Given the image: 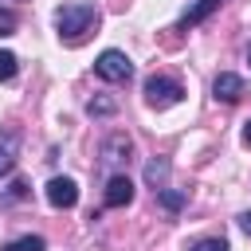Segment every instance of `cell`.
<instances>
[{"mask_svg":"<svg viewBox=\"0 0 251 251\" xmlns=\"http://www.w3.org/2000/svg\"><path fill=\"white\" fill-rule=\"evenodd\" d=\"M16 71H20V63H16V55H12V51H0V82H8V78H16Z\"/></svg>","mask_w":251,"mask_h":251,"instance_id":"5bb4252c","label":"cell"},{"mask_svg":"<svg viewBox=\"0 0 251 251\" xmlns=\"http://www.w3.org/2000/svg\"><path fill=\"white\" fill-rule=\"evenodd\" d=\"M47 204L51 208H75L78 204V184L71 176H51L47 180Z\"/></svg>","mask_w":251,"mask_h":251,"instance_id":"5b68a950","label":"cell"},{"mask_svg":"<svg viewBox=\"0 0 251 251\" xmlns=\"http://www.w3.org/2000/svg\"><path fill=\"white\" fill-rule=\"evenodd\" d=\"M86 110H90V114H114V102H110V98H94Z\"/></svg>","mask_w":251,"mask_h":251,"instance_id":"2e32d148","label":"cell"},{"mask_svg":"<svg viewBox=\"0 0 251 251\" xmlns=\"http://www.w3.org/2000/svg\"><path fill=\"white\" fill-rule=\"evenodd\" d=\"M129 200H133V180L126 173H114L106 180V208H126Z\"/></svg>","mask_w":251,"mask_h":251,"instance_id":"8992f818","label":"cell"},{"mask_svg":"<svg viewBox=\"0 0 251 251\" xmlns=\"http://www.w3.org/2000/svg\"><path fill=\"white\" fill-rule=\"evenodd\" d=\"M98 27V8L86 4V0H75V4H59L55 8V31L67 47H78L90 39V31Z\"/></svg>","mask_w":251,"mask_h":251,"instance_id":"6da1fadb","label":"cell"},{"mask_svg":"<svg viewBox=\"0 0 251 251\" xmlns=\"http://www.w3.org/2000/svg\"><path fill=\"white\" fill-rule=\"evenodd\" d=\"M0 251H47V243H43L39 235H20V239H12V243H4Z\"/></svg>","mask_w":251,"mask_h":251,"instance_id":"7c38bea8","label":"cell"},{"mask_svg":"<svg viewBox=\"0 0 251 251\" xmlns=\"http://www.w3.org/2000/svg\"><path fill=\"white\" fill-rule=\"evenodd\" d=\"M129 153H133V141L126 133H114L102 145V165H122V161H129Z\"/></svg>","mask_w":251,"mask_h":251,"instance_id":"52a82bcc","label":"cell"},{"mask_svg":"<svg viewBox=\"0 0 251 251\" xmlns=\"http://www.w3.org/2000/svg\"><path fill=\"white\" fill-rule=\"evenodd\" d=\"M243 94H247V82H243L239 75H231V71L216 75V82H212V98H216V102H224V106H235Z\"/></svg>","mask_w":251,"mask_h":251,"instance_id":"277c9868","label":"cell"},{"mask_svg":"<svg viewBox=\"0 0 251 251\" xmlns=\"http://www.w3.org/2000/svg\"><path fill=\"white\" fill-rule=\"evenodd\" d=\"M157 200H161V208H165V212H180V208L188 204V196H184V192H176V188H169V184H165V188H157Z\"/></svg>","mask_w":251,"mask_h":251,"instance_id":"8fae6325","label":"cell"},{"mask_svg":"<svg viewBox=\"0 0 251 251\" xmlns=\"http://www.w3.org/2000/svg\"><path fill=\"white\" fill-rule=\"evenodd\" d=\"M239 227H243V235H251V212H243V216H239Z\"/></svg>","mask_w":251,"mask_h":251,"instance_id":"ac0fdd59","label":"cell"},{"mask_svg":"<svg viewBox=\"0 0 251 251\" xmlns=\"http://www.w3.org/2000/svg\"><path fill=\"white\" fill-rule=\"evenodd\" d=\"M20 27V20H16V12H8V8H0V35H12Z\"/></svg>","mask_w":251,"mask_h":251,"instance_id":"9a60e30c","label":"cell"},{"mask_svg":"<svg viewBox=\"0 0 251 251\" xmlns=\"http://www.w3.org/2000/svg\"><path fill=\"white\" fill-rule=\"evenodd\" d=\"M243 145H247V149H251V118H247V122H243Z\"/></svg>","mask_w":251,"mask_h":251,"instance_id":"d6986e66","label":"cell"},{"mask_svg":"<svg viewBox=\"0 0 251 251\" xmlns=\"http://www.w3.org/2000/svg\"><path fill=\"white\" fill-rule=\"evenodd\" d=\"M180 98H184V86L176 78H165V75H149L145 78V102L149 106L165 110V106H176Z\"/></svg>","mask_w":251,"mask_h":251,"instance_id":"3957f363","label":"cell"},{"mask_svg":"<svg viewBox=\"0 0 251 251\" xmlns=\"http://www.w3.org/2000/svg\"><path fill=\"white\" fill-rule=\"evenodd\" d=\"M220 4H224V0H196V4H192V8H188V12L180 16V20H176V27H173V31H188V27L204 24V20H208V16H212V12L220 8Z\"/></svg>","mask_w":251,"mask_h":251,"instance_id":"ba28073f","label":"cell"},{"mask_svg":"<svg viewBox=\"0 0 251 251\" xmlns=\"http://www.w3.org/2000/svg\"><path fill=\"white\" fill-rule=\"evenodd\" d=\"M247 63H251V51H247Z\"/></svg>","mask_w":251,"mask_h":251,"instance_id":"ffe728a7","label":"cell"},{"mask_svg":"<svg viewBox=\"0 0 251 251\" xmlns=\"http://www.w3.org/2000/svg\"><path fill=\"white\" fill-rule=\"evenodd\" d=\"M184 251H231V247H227V239H220V235H204V239L184 243Z\"/></svg>","mask_w":251,"mask_h":251,"instance_id":"4fadbf2b","label":"cell"},{"mask_svg":"<svg viewBox=\"0 0 251 251\" xmlns=\"http://www.w3.org/2000/svg\"><path fill=\"white\" fill-rule=\"evenodd\" d=\"M16 157H20V133L16 129H0V176L12 173Z\"/></svg>","mask_w":251,"mask_h":251,"instance_id":"9c48e42d","label":"cell"},{"mask_svg":"<svg viewBox=\"0 0 251 251\" xmlns=\"http://www.w3.org/2000/svg\"><path fill=\"white\" fill-rule=\"evenodd\" d=\"M94 75L98 78H106V82H129L133 78V63H129V55L126 51H102L98 59H94Z\"/></svg>","mask_w":251,"mask_h":251,"instance_id":"7a4b0ae2","label":"cell"},{"mask_svg":"<svg viewBox=\"0 0 251 251\" xmlns=\"http://www.w3.org/2000/svg\"><path fill=\"white\" fill-rule=\"evenodd\" d=\"M24 192H27V184H24V180H16V184H12V192H8V196H12V200H20V196H24Z\"/></svg>","mask_w":251,"mask_h":251,"instance_id":"e0dca14e","label":"cell"},{"mask_svg":"<svg viewBox=\"0 0 251 251\" xmlns=\"http://www.w3.org/2000/svg\"><path fill=\"white\" fill-rule=\"evenodd\" d=\"M165 176H169V161L165 157H157V161H149L145 165V180H149V188L157 192V188H165Z\"/></svg>","mask_w":251,"mask_h":251,"instance_id":"30bf717a","label":"cell"}]
</instances>
